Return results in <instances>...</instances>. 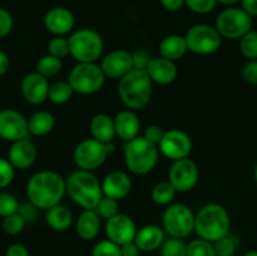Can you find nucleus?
Segmentation results:
<instances>
[{
    "mask_svg": "<svg viewBox=\"0 0 257 256\" xmlns=\"http://www.w3.org/2000/svg\"><path fill=\"white\" fill-rule=\"evenodd\" d=\"M5 256H29V251L22 243H13L8 247Z\"/></svg>",
    "mask_w": 257,
    "mask_h": 256,
    "instance_id": "obj_48",
    "label": "nucleus"
},
{
    "mask_svg": "<svg viewBox=\"0 0 257 256\" xmlns=\"http://www.w3.org/2000/svg\"><path fill=\"white\" fill-rule=\"evenodd\" d=\"M104 230L108 240L122 246L135 240L137 226H136L135 221L128 215L117 213L113 217L108 218L107 222H105Z\"/></svg>",
    "mask_w": 257,
    "mask_h": 256,
    "instance_id": "obj_15",
    "label": "nucleus"
},
{
    "mask_svg": "<svg viewBox=\"0 0 257 256\" xmlns=\"http://www.w3.org/2000/svg\"><path fill=\"white\" fill-rule=\"evenodd\" d=\"M74 25V14L68 8H52L44 15V27L55 37H65L73 32Z\"/></svg>",
    "mask_w": 257,
    "mask_h": 256,
    "instance_id": "obj_17",
    "label": "nucleus"
},
{
    "mask_svg": "<svg viewBox=\"0 0 257 256\" xmlns=\"http://www.w3.org/2000/svg\"><path fill=\"white\" fill-rule=\"evenodd\" d=\"M185 5L196 14H208L217 5L216 0H185Z\"/></svg>",
    "mask_w": 257,
    "mask_h": 256,
    "instance_id": "obj_41",
    "label": "nucleus"
},
{
    "mask_svg": "<svg viewBox=\"0 0 257 256\" xmlns=\"http://www.w3.org/2000/svg\"><path fill=\"white\" fill-rule=\"evenodd\" d=\"M120 252H122V256H140L141 250L138 248V246L136 245L135 242H128L124 243V245L120 246Z\"/></svg>",
    "mask_w": 257,
    "mask_h": 256,
    "instance_id": "obj_51",
    "label": "nucleus"
},
{
    "mask_svg": "<svg viewBox=\"0 0 257 256\" xmlns=\"http://www.w3.org/2000/svg\"><path fill=\"white\" fill-rule=\"evenodd\" d=\"M187 256H216L213 243L203 238H195L187 245Z\"/></svg>",
    "mask_w": 257,
    "mask_h": 256,
    "instance_id": "obj_35",
    "label": "nucleus"
},
{
    "mask_svg": "<svg viewBox=\"0 0 257 256\" xmlns=\"http://www.w3.org/2000/svg\"><path fill=\"white\" fill-rule=\"evenodd\" d=\"M110 152H113L112 143H102L94 138H87L75 146L73 160L79 170L93 172L104 165Z\"/></svg>",
    "mask_w": 257,
    "mask_h": 256,
    "instance_id": "obj_9",
    "label": "nucleus"
},
{
    "mask_svg": "<svg viewBox=\"0 0 257 256\" xmlns=\"http://www.w3.org/2000/svg\"><path fill=\"white\" fill-rule=\"evenodd\" d=\"M190 52L200 55H210L217 52L222 38L215 27L208 24H196L187 30L185 35Z\"/></svg>",
    "mask_w": 257,
    "mask_h": 256,
    "instance_id": "obj_11",
    "label": "nucleus"
},
{
    "mask_svg": "<svg viewBox=\"0 0 257 256\" xmlns=\"http://www.w3.org/2000/svg\"><path fill=\"white\" fill-rule=\"evenodd\" d=\"M152 84L146 70L132 69L118 82V95L128 109H143L152 97Z\"/></svg>",
    "mask_w": 257,
    "mask_h": 256,
    "instance_id": "obj_3",
    "label": "nucleus"
},
{
    "mask_svg": "<svg viewBox=\"0 0 257 256\" xmlns=\"http://www.w3.org/2000/svg\"><path fill=\"white\" fill-rule=\"evenodd\" d=\"M253 178H255V182H256V185H257V162H256V165H255V168H253Z\"/></svg>",
    "mask_w": 257,
    "mask_h": 256,
    "instance_id": "obj_55",
    "label": "nucleus"
},
{
    "mask_svg": "<svg viewBox=\"0 0 257 256\" xmlns=\"http://www.w3.org/2000/svg\"><path fill=\"white\" fill-rule=\"evenodd\" d=\"M213 243V248H215L216 256H235L236 251H237L238 242L236 237L231 236L230 233L223 237L218 238Z\"/></svg>",
    "mask_w": 257,
    "mask_h": 256,
    "instance_id": "obj_34",
    "label": "nucleus"
},
{
    "mask_svg": "<svg viewBox=\"0 0 257 256\" xmlns=\"http://www.w3.org/2000/svg\"><path fill=\"white\" fill-rule=\"evenodd\" d=\"M152 54L151 52H148L145 48H141V49L136 50L135 53H132V62H133V69H143L146 70L148 63L152 59Z\"/></svg>",
    "mask_w": 257,
    "mask_h": 256,
    "instance_id": "obj_43",
    "label": "nucleus"
},
{
    "mask_svg": "<svg viewBox=\"0 0 257 256\" xmlns=\"http://www.w3.org/2000/svg\"><path fill=\"white\" fill-rule=\"evenodd\" d=\"M176 190L168 181H161L156 183L151 191V198L160 206H168L176 197Z\"/></svg>",
    "mask_w": 257,
    "mask_h": 256,
    "instance_id": "obj_30",
    "label": "nucleus"
},
{
    "mask_svg": "<svg viewBox=\"0 0 257 256\" xmlns=\"http://www.w3.org/2000/svg\"><path fill=\"white\" fill-rule=\"evenodd\" d=\"M15 177V168L8 158L0 157V190L8 187Z\"/></svg>",
    "mask_w": 257,
    "mask_h": 256,
    "instance_id": "obj_42",
    "label": "nucleus"
},
{
    "mask_svg": "<svg viewBox=\"0 0 257 256\" xmlns=\"http://www.w3.org/2000/svg\"><path fill=\"white\" fill-rule=\"evenodd\" d=\"M69 55L78 63H94L102 57L104 50V40L102 35L89 28H82L68 38Z\"/></svg>",
    "mask_w": 257,
    "mask_h": 256,
    "instance_id": "obj_6",
    "label": "nucleus"
},
{
    "mask_svg": "<svg viewBox=\"0 0 257 256\" xmlns=\"http://www.w3.org/2000/svg\"><path fill=\"white\" fill-rule=\"evenodd\" d=\"M160 3L168 12H177L185 5V0H160Z\"/></svg>",
    "mask_w": 257,
    "mask_h": 256,
    "instance_id": "obj_50",
    "label": "nucleus"
},
{
    "mask_svg": "<svg viewBox=\"0 0 257 256\" xmlns=\"http://www.w3.org/2000/svg\"><path fill=\"white\" fill-rule=\"evenodd\" d=\"M241 9L245 10L251 18L257 17V0H240Z\"/></svg>",
    "mask_w": 257,
    "mask_h": 256,
    "instance_id": "obj_49",
    "label": "nucleus"
},
{
    "mask_svg": "<svg viewBox=\"0 0 257 256\" xmlns=\"http://www.w3.org/2000/svg\"><path fill=\"white\" fill-rule=\"evenodd\" d=\"M55 125L54 115L48 110H38L28 118V130L30 136L43 137L53 131Z\"/></svg>",
    "mask_w": 257,
    "mask_h": 256,
    "instance_id": "obj_28",
    "label": "nucleus"
},
{
    "mask_svg": "<svg viewBox=\"0 0 257 256\" xmlns=\"http://www.w3.org/2000/svg\"><path fill=\"white\" fill-rule=\"evenodd\" d=\"M215 28L221 35L228 40H240L252 29V18L237 7H228L217 15Z\"/></svg>",
    "mask_w": 257,
    "mask_h": 256,
    "instance_id": "obj_8",
    "label": "nucleus"
},
{
    "mask_svg": "<svg viewBox=\"0 0 257 256\" xmlns=\"http://www.w3.org/2000/svg\"><path fill=\"white\" fill-rule=\"evenodd\" d=\"M165 230L157 225H146L137 228L133 242L138 248L145 252H152L158 250L165 241Z\"/></svg>",
    "mask_w": 257,
    "mask_h": 256,
    "instance_id": "obj_23",
    "label": "nucleus"
},
{
    "mask_svg": "<svg viewBox=\"0 0 257 256\" xmlns=\"http://www.w3.org/2000/svg\"><path fill=\"white\" fill-rule=\"evenodd\" d=\"M242 78L248 84L257 85V59L247 60L242 67Z\"/></svg>",
    "mask_w": 257,
    "mask_h": 256,
    "instance_id": "obj_45",
    "label": "nucleus"
},
{
    "mask_svg": "<svg viewBox=\"0 0 257 256\" xmlns=\"http://www.w3.org/2000/svg\"><path fill=\"white\" fill-rule=\"evenodd\" d=\"M45 221L52 230L63 232L72 226L73 215L69 208L58 203V205L48 208L47 213H45Z\"/></svg>",
    "mask_w": 257,
    "mask_h": 256,
    "instance_id": "obj_27",
    "label": "nucleus"
},
{
    "mask_svg": "<svg viewBox=\"0 0 257 256\" xmlns=\"http://www.w3.org/2000/svg\"><path fill=\"white\" fill-rule=\"evenodd\" d=\"M48 54L63 59L69 55V42L65 37H54L48 43Z\"/></svg>",
    "mask_w": 257,
    "mask_h": 256,
    "instance_id": "obj_38",
    "label": "nucleus"
},
{
    "mask_svg": "<svg viewBox=\"0 0 257 256\" xmlns=\"http://www.w3.org/2000/svg\"><path fill=\"white\" fill-rule=\"evenodd\" d=\"M65 195V178L52 170L39 171L27 183L29 202L39 210H45L60 203Z\"/></svg>",
    "mask_w": 257,
    "mask_h": 256,
    "instance_id": "obj_1",
    "label": "nucleus"
},
{
    "mask_svg": "<svg viewBox=\"0 0 257 256\" xmlns=\"http://www.w3.org/2000/svg\"><path fill=\"white\" fill-rule=\"evenodd\" d=\"M216 2L222 5H226V7H235L237 3H240V0H216Z\"/></svg>",
    "mask_w": 257,
    "mask_h": 256,
    "instance_id": "obj_53",
    "label": "nucleus"
},
{
    "mask_svg": "<svg viewBox=\"0 0 257 256\" xmlns=\"http://www.w3.org/2000/svg\"><path fill=\"white\" fill-rule=\"evenodd\" d=\"M9 68H10L9 55H8L4 50L0 49V77L7 74Z\"/></svg>",
    "mask_w": 257,
    "mask_h": 256,
    "instance_id": "obj_52",
    "label": "nucleus"
},
{
    "mask_svg": "<svg viewBox=\"0 0 257 256\" xmlns=\"http://www.w3.org/2000/svg\"><path fill=\"white\" fill-rule=\"evenodd\" d=\"M74 92L70 88L69 83L64 82V80H57L49 84V89H48V99L53 103V104H65L69 102L70 98L73 97Z\"/></svg>",
    "mask_w": 257,
    "mask_h": 256,
    "instance_id": "obj_29",
    "label": "nucleus"
},
{
    "mask_svg": "<svg viewBox=\"0 0 257 256\" xmlns=\"http://www.w3.org/2000/svg\"><path fill=\"white\" fill-rule=\"evenodd\" d=\"M89 131L94 140L102 143H112L115 138L114 119L107 113H98L90 119Z\"/></svg>",
    "mask_w": 257,
    "mask_h": 256,
    "instance_id": "obj_24",
    "label": "nucleus"
},
{
    "mask_svg": "<svg viewBox=\"0 0 257 256\" xmlns=\"http://www.w3.org/2000/svg\"><path fill=\"white\" fill-rule=\"evenodd\" d=\"M157 147L166 158L177 161L190 156L192 151V140L187 132L175 128L165 131V135Z\"/></svg>",
    "mask_w": 257,
    "mask_h": 256,
    "instance_id": "obj_13",
    "label": "nucleus"
},
{
    "mask_svg": "<svg viewBox=\"0 0 257 256\" xmlns=\"http://www.w3.org/2000/svg\"><path fill=\"white\" fill-rule=\"evenodd\" d=\"M243 256H257V250H251V251H247V252L245 253Z\"/></svg>",
    "mask_w": 257,
    "mask_h": 256,
    "instance_id": "obj_54",
    "label": "nucleus"
},
{
    "mask_svg": "<svg viewBox=\"0 0 257 256\" xmlns=\"http://www.w3.org/2000/svg\"><path fill=\"white\" fill-rule=\"evenodd\" d=\"M25 225H27V221L19 212H15L3 218V230L8 235H18L24 230Z\"/></svg>",
    "mask_w": 257,
    "mask_h": 256,
    "instance_id": "obj_37",
    "label": "nucleus"
},
{
    "mask_svg": "<svg viewBox=\"0 0 257 256\" xmlns=\"http://www.w3.org/2000/svg\"><path fill=\"white\" fill-rule=\"evenodd\" d=\"M240 52L247 60L257 59V32L251 29L240 39Z\"/></svg>",
    "mask_w": 257,
    "mask_h": 256,
    "instance_id": "obj_33",
    "label": "nucleus"
},
{
    "mask_svg": "<svg viewBox=\"0 0 257 256\" xmlns=\"http://www.w3.org/2000/svg\"><path fill=\"white\" fill-rule=\"evenodd\" d=\"M38 157V151L30 137L15 141L8 151V161L15 170H27L34 165Z\"/></svg>",
    "mask_w": 257,
    "mask_h": 256,
    "instance_id": "obj_18",
    "label": "nucleus"
},
{
    "mask_svg": "<svg viewBox=\"0 0 257 256\" xmlns=\"http://www.w3.org/2000/svg\"><path fill=\"white\" fill-rule=\"evenodd\" d=\"M163 135H165V131L162 130V127H160V125L157 124H151L145 130L143 137H145L148 142L158 146V143L162 140Z\"/></svg>",
    "mask_w": 257,
    "mask_h": 256,
    "instance_id": "obj_46",
    "label": "nucleus"
},
{
    "mask_svg": "<svg viewBox=\"0 0 257 256\" xmlns=\"http://www.w3.org/2000/svg\"><path fill=\"white\" fill-rule=\"evenodd\" d=\"M105 82V77L97 63H77L72 68L68 83L73 92L89 95L99 92Z\"/></svg>",
    "mask_w": 257,
    "mask_h": 256,
    "instance_id": "obj_7",
    "label": "nucleus"
},
{
    "mask_svg": "<svg viewBox=\"0 0 257 256\" xmlns=\"http://www.w3.org/2000/svg\"><path fill=\"white\" fill-rule=\"evenodd\" d=\"M148 77L152 83H157L161 85L171 84L176 80L178 75V69L176 62L168 60L162 57H153L146 68Z\"/></svg>",
    "mask_w": 257,
    "mask_h": 256,
    "instance_id": "obj_21",
    "label": "nucleus"
},
{
    "mask_svg": "<svg viewBox=\"0 0 257 256\" xmlns=\"http://www.w3.org/2000/svg\"><path fill=\"white\" fill-rule=\"evenodd\" d=\"M99 67L105 78L120 79L133 69L132 53L125 49L112 50L102 58Z\"/></svg>",
    "mask_w": 257,
    "mask_h": 256,
    "instance_id": "obj_16",
    "label": "nucleus"
},
{
    "mask_svg": "<svg viewBox=\"0 0 257 256\" xmlns=\"http://www.w3.org/2000/svg\"><path fill=\"white\" fill-rule=\"evenodd\" d=\"M162 226L170 237L183 240L195 231V213L183 203L168 205L163 212Z\"/></svg>",
    "mask_w": 257,
    "mask_h": 256,
    "instance_id": "obj_10",
    "label": "nucleus"
},
{
    "mask_svg": "<svg viewBox=\"0 0 257 256\" xmlns=\"http://www.w3.org/2000/svg\"><path fill=\"white\" fill-rule=\"evenodd\" d=\"M65 193L84 210H94L103 197L102 186L94 173L79 168L65 180Z\"/></svg>",
    "mask_w": 257,
    "mask_h": 256,
    "instance_id": "obj_2",
    "label": "nucleus"
},
{
    "mask_svg": "<svg viewBox=\"0 0 257 256\" xmlns=\"http://www.w3.org/2000/svg\"><path fill=\"white\" fill-rule=\"evenodd\" d=\"M161 256H187V245L182 238H165L160 247Z\"/></svg>",
    "mask_w": 257,
    "mask_h": 256,
    "instance_id": "obj_32",
    "label": "nucleus"
},
{
    "mask_svg": "<svg viewBox=\"0 0 257 256\" xmlns=\"http://www.w3.org/2000/svg\"><path fill=\"white\" fill-rule=\"evenodd\" d=\"M94 210L100 218L108 220V218L119 213V202H118V200H114V198L103 196Z\"/></svg>",
    "mask_w": 257,
    "mask_h": 256,
    "instance_id": "obj_36",
    "label": "nucleus"
},
{
    "mask_svg": "<svg viewBox=\"0 0 257 256\" xmlns=\"http://www.w3.org/2000/svg\"><path fill=\"white\" fill-rule=\"evenodd\" d=\"M38 210H39V208L35 207L33 203L29 202V203H24V205L19 206L18 212L24 217V220L27 221V222H33V221H35V218H37Z\"/></svg>",
    "mask_w": 257,
    "mask_h": 256,
    "instance_id": "obj_47",
    "label": "nucleus"
},
{
    "mask_svg": "<svg viewBox=\"0 0 257 256\" xmlns=\"http://www.w3.org/2000/svg\"><path fill=\"white\" fill-rule=\"evenodd\" d=\"M200 171L195 161L191 158H181L173 161L168 171V182L173 186L176 192H190L198 183Z\"/></svg>",
    "mask_w": 257,
    "mask_h": 256,
    "instance_id": "obj_12",
    "label": "nucleus"
},
{
    "mask_svg": "<svg viewBox=\"0 0 257 256\" xmlns=\"http://www.w3.org/2000/svg\"><path fill=\"white\" fill-rule=\"evenodd\" d=\"M100 186H102L103 196L119 201L130 195L133 185L127 173L123 171H113L103 178Z\"/></svg>",
    "mask_w": 257,
    "mask_h": 256,
    "instance_id": "obj_20",
    "label": "nucleus"
},
{
    "mask_svg": "<svg viewBox=\"0 0 257 256\" xmlns=\"http://www.w3.org/2000/svg\"><path fill=\"white\" fill-rule=\"evenodd\" d=\"M13 29V17L7 9L0 7V39L8 37Z\"/></svg>",
    "mask_w": 257,
    "mask_h": 256,
    "instance_id": "obj_44",
    "label": "nucleus"
},
{
    "mask_svg": "<svg viewBox=\"0 0 257 256\" xmlns=\"http://www.w3.org/2000/svg\"><path fill=\"white\" fill-rule=\"evenodd\" d=\"M123 156L128 170L135 175L143 176L155 170L160 151L157 146L148 142L143 136H138L128 142H124Z\"/></svg>",
    "mask_w": 257,
    "mask_h": 256,
    "instance_id": "obj_5",
    "label": "nucleus"
},
{
    "mask_svg": "<svg viewBox=\"0 0 257 256\" xmlns=\"http://www.w3.org/2000/svg\"><path fill=\"white\" fill-rule=\"evenodd\" d=\"M63 68V62L59 58H55L53 55L47 54L43 55L35 64V72L45 78L55 77L58 73H60Z\"/></svg>",
    "mask_w": 257,
    "mask_h": 256,
    "instance_id": "obj_31",
    "label": "nucleus"
},
{
    "mask_svg": "<svg viewBox=\"0 0 257 256\" xmlns=\"http://www.w3.org/2000/svg\"><path fill=\"white\" fill-rule=\"evenodd\" d=\"M48 78L43 77L39 73L32 72L24 75L22 80L23 98L30 104H42L48 99V89H49Z\"/></svg>",
    "mask_w": 257,
    "mask_h": 256,
    "instance_id": "obj_19",
    "label": "nucleus"
},
{
    "mask_svg": "<svg viewBox=\"0 0 257 256\" xmlns=\"http://www.w3.org/2000/svg\"><path fill=\"white\" fill-rule=\"evenodd\" d=\"M30 137L28 130V119L15 109L0 110V138L8 142Z\"/></svg>",
    "mask_w": 257,
    "mask_h": 256,
    "instance_id": "obj_14",
    "label": "nucleus"
},
{
    "mask_svg": "<svg viewBox=\"0 0 257 256\" xmlns=\"http://www.w3.org/2000/svg\"><path fill=\"white\" fill-rule=\"evenodd\" d=\"M75 230L82 240H94L100 231V217L95 210L83 211L75 223Z\"/></svg>",
    "mask_w": 257,
    "mask_h": 256,
    "instance_id": "obj_25",
    "label": "nucleus"
},
{
    "mask_svg": "<svg viewBox=\"0 0 257 256\" xmlns=\"http://www.w3.org/2000/svg\"><path fill=\"white\" fill-rule=\"evenodd\" d=\"M19 201L9 192H0V216L3 218L13 215L19 210Z\"/></svg>",
    "mask_w": 257,
    "mask_h": 256,
    "instance_id": "obj_40",
    "label": "nucleus"
},
{
    "mask_svg": "<svg viewBox=\"0 0 257 256\" xmlns=\"http://www.w3.org/2000/svg\"><path fill=\"white\" fill-rule=\"evenodd\" d=\"M231 218L228 211L220 203H207L195 215V232L210 242L230 233Z\"/></svg>",
    "mask_w": 257,
    "mask_h": 256,
    "instance_id": "obj_4",
    "label": "nucleus"
},
{
    "mask_svg": "<svg viewBox=\"0 0 257 256\" xmlns=\"http://www.w3.org/2000/svg\"><path fill=\"white\" fill-rule=\"evenodd\" d=\"M113 119H114L115 136H118L123 142H128L138 137L141 131V120L136 110L128 109V108L120 110Z\"/></svg>",
    "mask_w": 257,
    "mask_h": 256,
    "instance_id": "obj_22",
    "label": "nucleus"
},
{
    "mask_svg": "<svg viewBox=\"0 0 257 256\" xmlns=\"http://www.w3.org/2000/svg\"><path fill=\"white\" fill-rule=\"evenodd\" d=\"M158 49H160L161 57L172 60V62L181 59L188 52L185 35L180 34H171L163 38Z\"/></svg>",
    "mask_w": 257,
    "mask_h": 256,
    "instance_id": "obj_26",
    "label": "nucleus"
},
{
    "mask_svg": "<svg viewBox=\"0 0 257 256\" xmlns=\"http://www.w3.org/2000/svg\"><path fill=\"white\" fill-rule=\"evenodd\" d=\"M92 256H122V252L119 245L107 238L93 246Z\"/></svg>",
    "mask_w": 257,
    "mask_h": 256,
    "instance_id": "obj_39",
    "label": "nucleus"
}]
</instances>
